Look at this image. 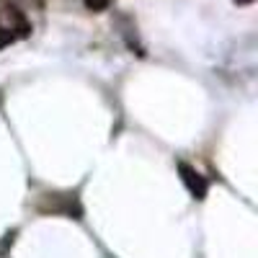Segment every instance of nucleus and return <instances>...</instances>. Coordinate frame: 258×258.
<instances>
[{"label":"nucleus","instance_id":"1","mask_svg":"<svg viewBox=\"0 0 258 258\" xmlns=\"http://www.w3.org/2000/svg\"><path fill=\"white\" fill-rule=\"evenodd\" d=\"M178 173H181V181H183V186L188 188V194L194 199L207 197V178L202 173H197L188 163H178Z\"/></svg>","mask_w":258,"mask_h":258},{"label":"nucleus","instance_id":"4","mask_svg":"<svg viewBox=\"0 0 258 258\" xmlns=\"http://www.w3.org/2000/svg\"><path fill=\"white\" fill-rule=\"evenodd\" d=\"M83 3H85V8L93 11V13H98V11H106V8H109V0H83Z\"/></svg>","mask_w":258,"mask_h":258},{"label":"nucleus","instance_id":"3","mask_svg":"<svg viewBox=\"0 0 258 258\" xmlns=\"http://www.w3.org/2000/svg\"><path fill=\"white\" fill-rule=\"evenodd\" d=\"M13 39H16L13 29H3V26H0V49H6L8 44H13Z\"/></svg>","mask_w":258,"mask_h":258},{"label":"nucleus","instance_id":"2","mask_svg":"<svg viewBox=\"0 0 258 258\" xmlns=\"http://www.w3.org/2000/svg\"><path fill=\"white\" fill-rule=\"evenodd\" d=\"M8 13H11V16H13V21H16V36H21V39H26V36L31 34V26L26 24V18L21 16V13H18L16 8H11Z\"/></svg>","mask_w":258,"mask_h":258}]
</instances>
